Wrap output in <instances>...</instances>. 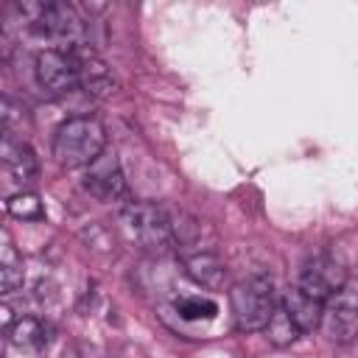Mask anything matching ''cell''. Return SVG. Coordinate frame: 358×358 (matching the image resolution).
Returning <instances> with one entry per match:
<instances>
[{
	"instance_id": "obj_1",
	"label": "cell",
	"mask_w": 358,
	"mask_h": 358,
	"mask_svg": "<svg viewBox=\"0 0 358 358\" xmlns=\"http://www.w3.org/2000/svg\"><path fill=\"white\" fill-rule=\"evenodd\" d=\"M106 148V129L98 117L78 115L64 120L53 134V157L62 168H90Z\"/></svg>"
},
{
	"instance_id": "obj_2",
	"label": "cell",
	"mask_w": 358,
	"mask_h": 358,
	"mask_svg": "<svg viewBox=\"0 0 358 358\" xmlns=\"http://www.w3.org/2000/svg\"><path fill=\"white\" fill-rule=\"evenodd\" d=\"M117 224L123 229V235L137 243L145 252L162 255L173 246L176 235H173V224L165 213V207L154 204V201H129L120 207L117 213Z\"/></svg>"
},
{
	"instance_id": "obj_3",
	"label": "cell",
	"mask_w": 358,
	"mask_h": 358,
	"mask_svg": "<svg viewBox=\"0 0 358 358\" xmlns=\"http://www.w3.org/2000/svg\"><path fill=\"white\" fill-rule=\"evenodd\" d=\"M229 305H232V316L238 330L243 333H255V330H266L277 302H274V285L266 277H249L238 285H232L229 291Z\"/></svg>"
},
{
	"instance_id": "obj_4",
	"label": "cell",
	"mask_w": 358,
	"mask_h": 358,
	"mask_svg": "<svg viewBox=\"0 0 358 358\" xmlns=\"http://www.w3.org/2000/svg\"><path fill=\"white\" fill-rule=\"evenodd\" d=\"M22 14L28 17V25L53 39V42H64V50L67 48H76V45H84L81 36H84V22L78 17V11L70 6V3H62V0H50V3H25L22 6Z\"/></svg>"
},
{
	"instance_id": "obj_5",
	"label": "cell",
	"mask_w": 358,
	"mask_h": 358,
	"mask_svg": "<svg viewBox=\"0 0 358 358\" xmlns=\"http://www.w3.org/2000/svg\"><path fill=\"white\" fill-rule=\"evenodd\" d=\"M34 78L39 84V90L45 95H67L78 87V70L76 62L70 56V50L64 48H48L42 53H36L34 59Z\"/></svg>"
},
{
	"instance_id": "obj_6",
	"label": "cell",
	"mask_w": 358,
	"mask_h": 358,
	"mask_svg": "<svg viewBox=\"0 0 358 358\" xmlns=\"http://www.w3.org/2000/svg\"><path fill=\"white\" fill-rule=\"evenodd\" d=\"M319 327L333 344L355 341L358 338V288L344 285L338 294H333Z\"/></svg>"
},
{
	"instance_id": "obj_7",
	"label": "cell",
	"mask_w": 358,
	"mask_h": 358,
	"mask_svg": "<svg viewBox=\"0 0 358 358\" xmlns=\"http://www.w3.org/2000/svg\"><path fill=\"white\" fill-rule=\"evenodd\" d=\"M347 285V271L338 260L327 257V255H316L313 260L305 263L302 274H299V288L305 294H310L319 302H330L333 294H338Z\"/></svg>"
},
{
	"instance_id": "obj_8",
	"label": "cell",
	"mask_w": 358,
	"mask_h": 358,
	"mask_svg": "<svg viewBox=\"0 0 358 358\" xmlns=\"http://www.w3.org/2000/svg\"><path fill=\"white\" fill-rule=\"evenodd\" d=\"M84 190L95 196L98 201H120L126 199V176L115 154H101L81 179Z\"/></svg>"
},
{
	"instance_id": "obj_9",
	"label": "cell",
	"mask_w": 358,
	"mask_h": 358,
	"mask_svg": "<svg viewBox=\"0 0 358 358\" xmlns=\"http://www.w3.org/2000/svg\"><path fill=\"white\" fill-rule=\"evenodd\" d=\"M73 62H76V70H78V87H84L87 95L92 98H106L117 90V81L109 70V64L90 48V45H76V48H67Z\"/></svg>"
},
{
	"instance_id": "obj_10",
	"label": "cell",
	"mask_w": 358,
	"mask_h": 358,
	"mask_svg": "<svg viewBox=\"0 0 358 358\" xmlns=\"http://www.w3.org/2000/svg\"><path fill=\"white\" fill-rule=\"evenodd\" d=\"M0 159H3L6 173H8L17 185H28V182H34L36 173H39V162H36L34 148H31L22 137H17V134H11V131H3Z\"/></svg>"
},
{
	"instance_id": "obj_11",
	"label": "cell",
	"mask_w": 358,
	"mask_h": 358,
	"mask_svg": "<svg viewBox=\"0 0 358 358\" xmlns=\"http://www.w3.org/2000/svg\"><path fill=\"white\" fill-rule=\"evenodd\" d=\"M280 305L285 308V313L294 319V324H296L302 333H310V330H316V327L322 324L324 302L313 299V296H310V294H305L299 285H294L291 291H285V296H282V302H280Z\"/></svg>"
},
{
	"instance_id": "obj_12",
	"label": "cell",
	"mask_w": 358,
	"mask_h": 358,
	"mask_svg": "<svg viewBox=\"0 0 358 358\" xmlns=\"http://www.w3.org/2000/svg\"><path fill=\"white\" fill-rule=\"evenodd\" d=\"M185 271L196 285L210 288V291L224 288V282H227V266L215 252H204L201 249V252L187 255L185 257Z\"/></svg>"
},
{
	"instance_id": "obj_13",
	"label": "cell",
	"mask_w": 358,
	"mask_h": 358,
	"mask_svg": "<svg viewBox=\"0 0 358 358\" xmlns=\"http://www.w3.org/2000/svg\"><path fill=\"white\" fill-rule=\"evenodd\" d=\"M53 338V327L39 316H20L8 327V341L20 350H42Z\"/></svg>"
},
{
	"instance_id": "obj_14",
	"label": "cell",
	"mask_w": 358,
	"mask_h": 358,
	"mask_svg": "<svg viewBox=\"0 0 358 358\" xmlns=\"http://www.w3.org/2000/svg\"><path fill=\"white\" fill-rule=\"evenodd\" d=\"M25 280V268H22V257L17 255V249L11 246V241L6 238L3 243V255H0V288L3 294H11L22 285Z\"/></svg>"
},
{
	"instance_id": "obj_15",
	"label": "cell",
	"mask_w": 358,
	"mask_h": 358,
	"mask_svg": "<svg viewBox=\"0 0 358 358\" xmlns=\"http://www.w3.org/2000/svg\"><path fill=\"white\" fill-rule=\"evenodd\" d=\"M299 336H302V330L294 324V319L285 313V308L277 305L274 313H271V319H268V324H266V338H268L274 347H288V344H294Z\"/></svg>"
},
{
	"instance_id": "obj_16",
	"label": "cell",
	"mask_w": 358,
	"mask_h": 358,
	"mask_svg": "<svg viewBox=\"0 0 358 358\" xmlns=\"http://www.w3.org/2000/svg\"><path fill=\"white\" fill-rule=\"evenodd\" d=\"M6 210H8V215L22 218V221H36V218L45 215L42 201H39V196H34V193H17V196H11V199L6 201Z\"/></svg>"
},
{
	"instance_id": "obj_17",
	"label": "cell",
	"mask_w": 358,
	"mask_h": 358,
	"mask_svg": "<svg viewBox=\"0 0 358 358\" xmlns=\"http://www.w3.org/2000/svg\"><path fill=\"white\" fill-rule=\"evenodd\" d=\"M176 310H179L182 319L196 322V319H213L218 308H215V302L207 299V296H185V299L176 302Z\"/></svg>"
},
{
	"instance_id": "obj_18",
	"label": "cell",
	"mask_w": 358,
	"mask_h": 358,
	"mask_svg": "<svg viewBox=\"0 0 358 358\" xmlns=\"http://www.w3.org/2000/svg\"><path fill=\"white\" fill-rule=\"evenodd\" d=\"M22 123H28V115H25V106L11 101V98H3V126L6 131L11 134H22Z\"/></svg>"
}]
</instances>
